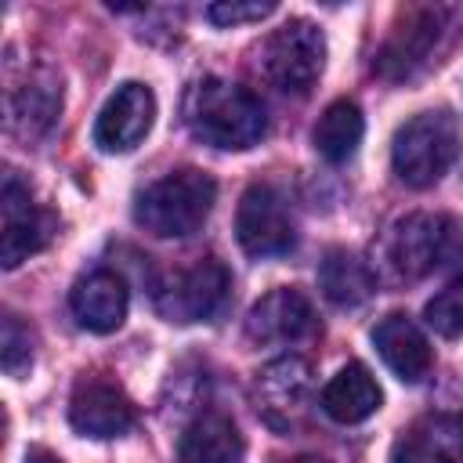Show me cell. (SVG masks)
<instances>
[{
    "instance_id": "obj_1",
    "label": "cell",
    "mask_w": 463,
    "mask_h": 463,
    "mask_svg": "<svg viewBox=\"0 0 463 463\" xmlns=\"http://www.w3.org/2000/svg\"><path fill=\"white\" fill-rule=\"evenodd\" d=\"M181 116H184V127L192 130V137H199L210 148H224V152L253 148L268 130V116H264V105L257 101V94H250L246 87H235L221 76L195 80L184 94Z\"/></svg>"
},
{
    "instance_id": "obj_2",
    "label": "cell",
    "mask_w": 463,
    "mask_h": 463,
    "mask_svg": "<svg viewBox=\"0 0 463 463\" xmlns=\"http://www.w3.org/2000/svg\"><path fill=\"white\" fill-rule=\"evenodd\" d=\"M217 199V181L195 166L174 170L159 181H152L137 203H134V221L159 235V239H184L203 228Z\"/></svg>"
},
{
    "instance_id": "obj_3",
    "label": "cell",
    "mask_w": 463,
    "mask_h": 463,
    "mask_svg": "<svg viewBox=\"0 0 463 463\" xmlns=\"http://www.w3.org/2000/svg\"><path fill=\"white\" fill-rule=\"evenodd\" d=\"M326 65V36L307 18H289L253 51V72L279 94H307Z\"/></svg>"
},
{
    "instance_id": "obj_4",
    "label": "cell",
    "mask_w": 463,
    "mask_h": 463,
    "mask_svg": "<svg viewBox=\"0 0 463 463\" xmlns=\"http://www.w3.org/2000/svg\"><path fill=\"white\" fill-rule=\"evenodd\" d=\"M459 156V127L449 112H420L398 127L391 141V166L402 184L430 188L438 184Z\"/></svg>"
},
{
    "instance_id": "obj_5",
    "label": "cell",
    "mask_w": 463,
    "mask_h": 463,
    "mask_svg": "<svg viewBox=\"0 0 463 463\" xmlns=\"http://www.w3.org/2000/svg\"><path fill=\"white\" fill-rule=\"evenodd\" d=\"M311 394H315V380H311V365L300 354H282L275 362H268L257 380H253V402L257 412L275 427V430H293L307 420L311 409Z\"/></svg>"
},
{
    "instance_id": "obj_6",
    "label": "cell",
    "mask_w": 463,
    "mask_h": 463,
    "mask_svg": "<svg viewBox=\"0 0 463 463\" xmlns=\"http://www.w3.org/2000/svg\"><path fill=\"white\" fill-rule=\"evenodd\" d=\"M0 213H4V235H0V260H4V268H18L22 260L40 253L54 239V228H58L54 213L43 210L40 203H33L29 184H22V177L14 170L4 174Z\"/></svg>"
},
{
    "instance_id": "obj_7",
    "label": "cell",
    "mask_w": 463,
    "mask_h": 463,
    "mask_svg": "<svg viewBox=\"0 0 463 463\" xmlns=\"http://www.w3.org/2000/svg\"><path fill=\"white\" fill-rule=\"evenodd\" d=\"M235 235H239V246L250 257H279V253H286L297 242L286 199L271 184H250L242 192V199H239Z\"/></svg>"
},
{
    "instance_id": "obj_8",
    "label": "cell",
    "mask_w": 463,
    "mask_h": 463,
    "mask_svg": "<svg viewBox=\"0 0 463 463\" xmlns=\"http://www.w3.org/2000/svg\"><path fill=\"white\" fill-rule=\"evenodd\" d=\"M137 409L127 391L101 376H83L69 398V423L83 438H119L134 427Z\"/></svg>"
},
{
    "instance_id": "obj_9",
    "label": "cell",
    "mask_w": 463,
    "mask_h": 463,
    "mask_svg": "<svg viewBox=\"0 0 463 463\" xmlns=\"http://www.w3.org/2000/svg\"><path fill=\"white\" fill-rule=\"evenodd\" d=\"M452 242V224L441 213H409L391 228L387 239V257L394 264L398 275L405 279H420L427 271H434Z\"/></svg>"
},
{
    "instance_id": "obj_10",
    "label": "cell",
    "mask_w": 463,
    "mask_h": 463,
    "mask_svg": "<svg viewBox=\"0 0 463 463\" xmlns=\"http://www.w3.org/2000/svg\"><path fill=\"white\" fill-rule=\"evenodd\" d=\"M228 297V271L221 260H199L174 275L166 289H159L156 304L170 322H206L221 311Z\"/></svg>"
},
{
    "instance_id": "obj_11",
    "label": "cell",
    "mask_w": 463,
    "mask_h": 463,
    "mask_svg": "<svg viewBox=\"0 0 463 463\" xmlns=\"http://www.w3.org/2000/svg\"><path fill=\"white\" fill-rule=\"evenodd\" d=\"M156 119V94L145 83H123L105 101L94 123V145L101 152H130L145 141Z\"/></svg>"
},
{
    "instance_id": "obj_12",
    "label": "cell",
    "mask_w": 463,
    "mask_h": 463,
    "mask_svg": "<svg viewBox=\"0 0 463 463\" xmlns=\"http://www.w3.org/2000/svg\"><path fill=\"white\" fill-rule=\"evenodd\" d=\"M315 326L318 318H315L311 300L289 286L264 293L246 315V336L253 344H293V340L311 336Z\"/></svg>"
},
{
    "instance_id": "obj_13",
    "label": "cell",
    "mask_w": 463,
    "mask_h": 463,
    "mask_svg": "<svg viewBox=\"0 0 463 463\" xmlns=\"http://www.w3.org/2000/svg\"><path fill=\"white\" fill-rule=\"evenodd\" d=\"M441 18H445L441 7H409V11H402V22L394 25V33L387 36V43L376 54L380 76L402 80L416 65H423L430 47H434V40H438Z\"/></svg>"
},
{
    "instance_id": "obj_14",
    "label": "cell",
    "mask_w": 463,
    "mask_h": 463,
    "mask_svg": "<svg viewBox=\"0 0 463 463\" xmlns=\"http://www.w3.org/2000/svg\"><path fill=\"white\" fill-rule=\"evenodd\" d=\"M391 463H463V416H420L391 452Z\"/></svg>"
},
{
    "instance_id": "obj_15",
    "label": "cell",
    "mask_w": 463,
    "mask_h": 463,
    "mask_svg": "<svg viewBox=\"0 0 463 463\" xmlns=\"http://www.w3.org/2000/svg\"><path fill=\"white\" fill-rule=\"evenodd\" d=\"M373 344H376L383 365L402 383H420L434 365V354H430V344H427L423 329L405 315L380 318L376 329H373Z\"/></svg>"
},
{
    "instance_id": "obj_16",
    "label": "cell",
    "mask_w": 463,
    "mask_h": 463,
    "mask_svg": "<svg viewBox=\"0 0 463 463\" xmlns=\"http://www.w3.org/2000/svg\"><path fill=\"white\" fill-rule=\"evenodd\" d=\"M69 307L83 329L112 333L127 318V286L116 271H90L72 286Z\"/></svg>"
},
{
    "instance_id": "obj_17",
    "label": "cell",
    "mask_w": 463,
    "mask_h": 463,
    "mask_svg": "<svg viewBox=\"0 0 463 463\" xmlns=\"http://www.w3.org/2000/svg\"><path fill=\"white\" fill-rule=\"evenodd\" d=\"M318 402H322L326 416H333L336 423H362L380 409L383 391H380V383L373 380V373L362 362H351L322 387Z\"/></svg>"
},
{
    "instance_id": "obj_18",
    "label": "cell",
    "mask_w": 463,
    "mask_h": 463,
    "mask_svg": "<svg viewBox=\"0 0 463 463\" xmlns=\"http://www.w3.org/2000/svg\"><path fill=\"white\" fill-rule=\"evenodd\" d=\"M242 452L246 445L239 427L221 412H203L192 420L177 445L181 463H242Z\"/></svg>"
},
{
    "instance_id": "obj_19",
    "label": "cell",
    "mask_w": 463,
    "mask_h": 463,
    "mask_svg": "<svg viewBox=\"0 0 463 463\" xmlns=\"http://www.w3.org/2000/svg\"><path fill=\"white\" fill-rule=\"evenodd\" d=\"M61 112V83L51 72H33L11 94V127L25 137H40Z\"/></svg>"
},
{
    "instance_id": "obj_20",
    "label": "cell",
    "mask_w": 463,
    "mask_h": 463,
    "mask_svg": "<svg viewBox=\"0 0 463 463\" xmlns=\"http://www.w3.org/2000/svg\"><path fill=\"white\" fill-rule=\"evenodd\" d=\"M362 134H365L362 109L347 98H336L333 105H326V112L315 123V148L329 163H347L358 152Z\"/></svg>"
},
{
    "instance_id": "obj_21",
    "label": "cell",
    "mask_w": 463,
    "mask_h": 463,
    "mask_svg": "<svg viewBox=\"0 0 463 463\" xmlns=\"http://www.w3.org/2000/svg\"><path fill=\"white\" fill-rule=\"evenodd\" d=\"M318 286L336 307H354L373 293V271L351 250H329L318 264Z\"/></svg>"
},
{
    "instance_id": "obj_22",
    "label": "cell",
    "mask_w": 463,
    "mask_h": 463,
    "mask_svg": "<svg viewBox=\"0 0 463 463\" xmlns=\"http://www.w3.org/2000/svg\"><path fill=\"white\" fill-rule=\"evenodd\" d=\"M423 318L434 333L441 336H459L463 333V279L449 282L441 293H434L423 307Z\"/></svg>"
},
{
    "instance_id": "obj_23",
    "label": "cell",
    "mask_w": 463,
    "mask_h": 463,
    "mask_svg": "<svg viewBox=\"0 0 463 463\" xmlns=\"http://www.w3.org/2000/svg\"><path fill=\"white\" fill-rule=\"evenodd\" d=\"M0 362L7 376H22L33 365V336L18 322V315H4V336H0Z\"/></svg>"
},
{
    "instance_id": "obj_24",
    "label": "cell",
    "mask_w": 463,
    "mask_h": 463,
    "mask_svg": "<svg viewBox=\"0 0 463 463\" xmlns=\"http://www.w3.org/2000/svg\"><path fill=\"white\" fill-rule=\"evenodd\" d=\"M275 11V4L271 0H217V4H210L206 7V18L213 22V25H242V22H260V18H268Z\"/></svg>"
},
{
    "instance_id": "obj_25",
    "label": "cell",
    "mask_w": 463,
    "mask_h": 463,
    "mask_svg": "<svg viewBox=\"0 0 463 463\" xmlns=\"http://www.w3.org/2000/svg\"><path fill=\"white\" fill-rule=\"evenodd\" d=\"M25 463H61V459L51 456L47 449H29V452H25Z\"/></svg>"
},
{
    "instance_id": "obj_26",
    "label": "cell",
    "mask_w": 463,
    "mask_h": 463,
    "mask_svg": "<svg viewBox=\"0 0 463 463\" xmlns=\"http://www.w3.org/2000/svg\"><path fill=\"white\" fill-rule=\"evenodd\" d=\"M293 463H326V459H293Z\"/></svg>"
}]
</instances>
